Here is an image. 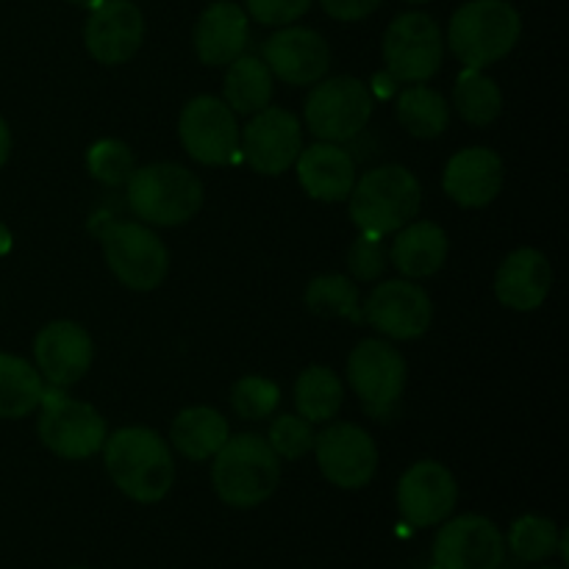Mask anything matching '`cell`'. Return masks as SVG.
<instances>
[{"mask_svg": "<svg viewBox=\"0 0 569 569\" xmlns=\"http://www.w3.org/2000/svg\"><path fill=\"white\" fill-rule=\"evenodd\" d=\"M103 461L111 483L133 503H159L176 481L170 445L153 428L131 426L106 437Z\"/></svg>", "mask_w": 569, "mask_h": 569, "instance_id": "1", "label": "cell"}, {"mask_svg": "<svg viewBox=\"0 0 569 569\" xmlns=\"http://www.w3.org/2000/svg\"><path fill=\"white\" fill-rule=\"evenodd\" d=\"M281 483V459L259 433H237L217 450L211 487L231 509H256L276 495Z\"/></svg>", "mask_w": 569, "mask_h": 569, "instance_id": "2", "label": "cell"}, {"mask_svg": "<svg viewBox=\"0 0 569 569\" xmlns=\"http://www.w3.org/2000/svg\"><path fill=\"white\" fill-rule=\"evenodd\" d=\"M522 17L509 0H467L456 9L448 26V48L472 70L503 61L517 48Z\"/></svg>", "mask_w": 569, "mask_h": 569, "instance_id": "3", "label": "cell"}, {"mask_svg": "<svg viewBox=\"0 0 569 569\" xmlns=\"http://www.w3.org/2000/svg\"><path fill=\"white\" fill-rule=\"evenodd\" d=\"M348 200L350 220L361 233L389 237L420 214L422 187L409 167L381 164L353 183Z\"/></svg>", "mask_w": 569, "mask_h": 569, "instance_id": "4", "label": "cell"}, {"mask_svg": "<svg viewBox=\"0 0 569 569\" xmlns=\"http://www.w3.org/2000/svg\"><path fill=\"white\" fill-rule=\"evenodd\" d=\"M128 206L144 226L176 228L192 220L203 206V181L176 161H156L128 178Z\"/></svg>", "mask_w": 569, "mask_h": 569, "instance_id": "5", "label": "cell"}, {"mask_svg": "<svg viewBox=\"0 0 569 569\" xmlns=\"http://www.w3.org/2000/svg\"><path fill=\"white\" fill-rule=\"evenodd\" d=\"M37 433L44 448L67 461H83L100 453L109 437L103 415L92 403L70 398L64 389H44L39 403Z\"/></svg>", "mask_w": 569, "mask_h": 569, "instance_id": "6", "label": "cell"}, {"mask_svg": "<svg viewBox=\"0 0 569 569\" xmlns=\"http://www.w3.org/2000/svg\"><path fill=\"white\" fill-rule=\"evenodd\" d=\"M376 111V98L361 78L337 76L315 83L303 106L306 128L320 142H350L359 137Z\"/></svg>", "mask_w": 569, "mask_h": 569, "instance_id": "7", "label": "cell"}, {"mask_svg": "<svg viewBox=\"0 0 569 569\" xmlns=\"http://www.w3.org/2000/svg\"><path fill=\"white\" fill-rule=\"evenodd\" d=\"M111 276L133 292H153L170 272V250L144 222H111L100 233Z\"/></svg>", "mask_w": 569, "mask_h": 569, "instance_id": "8", "label": "cell"}, {"mask_svg": "<svg viewBox=\"0 0 569 569\" xmlns=\"http://www.w3.org/2000/svg\"><path fill=\"white\" fill-rule=\"evenodd\" d=\"M409 381V365L395 345L383 339H365L348 356V383L365 411L389 420L398 411Z\"/></svg>", "mask_w": 569, "mask_h": 569, "instance_id": "9", "label": "cell"}, {"mask_svg": "<svg viewBox=\"0 0 569 569\" xmlns=\"http://www.w3.org/2000/svg\"><path fill=\"white\" fill-rule=\"evenodd\" d=\"M445 59V37L439 22L426 11H403L383 33V64L395 81L426 83Z\"/></svg>", "mask_w": 569, "mask_h": 569, "instance_id": "10", "label": "cell"}, {"mask_svg": "<svg viewBox=\"0 0 569 569\" xmlns=\"http://www.w3.org/2000/svg\"><path fill=\"white\" fill-rule=\"evenodd\" d=\"M178 137L198 164L226 167L239 159L237 114L214 94H198L183 106L178 117Z\"/></svg>", "mask_w": 569, "mask_h": 569, "instance_id": "11", "label": "cell"}, {"mask_svg": "<svg viewBox=\"0 0 569 569\" xmlns=\"http://www.w3.org/2000/svg\"><path fill=\"white\" fill-rule=\"evenodd\" d=\"M303 150V128L287 109L267 106L250 114L248 126L239 131V156L261 176H281L295 167Z\"/></svg>", "mask_w": 569, "mask_h": 569, "instance_id": "12", "label": "cell"}, {"mask_svg": "<svg viewBox=\"0 0 569 569\" xmlns=\"http://www.w3.org/2000/svg\"><path fill=\"white\" fill-rule=\"evenodd\" d=\"M317 467L339 489H361L376 478V439L356 422H333L315 437Z\"/></svg>", "mask_w": 569, "mask_h": 569, "instance_id": "13", "label": "cell"}, {"mask_svg": "<svg viewBox=\"0 0 569 569\" xmlns=\"http://www.w3.org/2000/svg\"><path fill=\"white\" fill-rule=\"evenodd\" d=\"M361 311H365V320L381 337L395 339V342L420 339L433 322L431 298L420 283L409 281V278L378 283L367 303L361 306Z\"/></svg>", "mask_w": 569, "mask_h": 569, "instance_id": "14", "label": "cell"}, {"mask_svg": "<svg viewBox=\"0 0 569 569\" xmlns=\"http://www.w3.org/2000/svg\"><path fill=\"white\" fill-rule=\"evenodd\" d=\"M506 539L489 517L461 515L445 520L433 539V561L439 569H500Z\"/></svg>", "mask_w": 569, "mask_h": 569, "instance_id": "15", "label": "cell"}, {"mask_svg": "<svg viewBox=\"0 0 569 569\" xmlns=\"http://www.w3.org/2000/svg\"><path fill=\"white\" fill-rule=\"evenodd\" d=\"M459 503V483L442 461L422 459L398 481L400 517L411 528L442 526Z\"/></svg>", "mask_w": 569, "mask_h": 569, "instance_id": "16", "label": "cell"}, {"mask_svg": "<svg viewBox=\"0 0 569 569\" xmlns=\"http://www.w3.org/2000/svg\"><path fill=\"white\" fill-rule=\"evenodd\" d=\"M144 39L142 9L131 0H100L89 9L83 42L89 56L106 67L131 61Z\"/></svg>", "mask_w": 569, "mask_h": 569, "instance_id": "17", "label": "cell"}, {"mask_svg": "<svg viewBox=\"0 0 569 569\" xmlns=\"http://www.w3.org/2000/svg\"><path fill=\"white\" fill-rule=\"evenodd\" d=\"M272 78L292 87H315L331 67V48L326 39L306 26H283L264 42L261 53Z\"/></svg>", "mask_w": 569, "mask_h": 569, "instance_id": "18", "label": "cell"}, {"mask_svg": "<svg viewBox=\"0 0 569 569\" xmlns=\"http://www.w3.org/2000/svg\"><path fill=\"white\" fill-rule=\"evenodd\" d=\"M33 359L50 387H76L94 361V342L81 322H48L33 339Z\"/></svg>", "mask_w": 569, "mask_h": 569, "instance_id": "19", "label": "cell"}, {"mask_svg": "<svg viewBox=\"0 0 569 569\" xmlns=\"http://www.w3.org/2000/svg\"><path fill=\"white\" fill-rule=\"evenodd\" d=\"M506 181L503 159L492 148H465L445 164L442 189L461 209H483Z\"/></svg>", "mask_w": 569, "mask_h": 569, "instance_id": "20", "label": "cell"}, {"mask_svg": "<svg viewBox=\"0 0 569 569\" xmlns=\"http://www.w3.org/2000/svg\"><path fill=\"white\" fill-rule=\"evenodd\" d=\"M553 289V267L537 248H517L495 272V298L511 311H537Z\"/></svg>", "mask_w": 569, "mask_h": 569, "instance_id": "21", "label": "cell"}, {"mask_svg": "<svg viewBox=\"0 0 569 569\" xmlns=\"http://www.w3.org/2000/svg\"><path fill=\"white\" fill-rule=\"evenodd\" d=\"M248 39V11L231 0H217V3L206 6V11L194 22L192 44L206 67H228L244 53Z\"/></svg>", "mask_w": 569, "mask_h": 569, "instance_id": "22", "label": "cell"}, {"mask_svg": "<svg viewBox=\"0 0 569 569\" xmlns=\"http://www.w3.org/2000/svg\"><path fill=\"white\" fill-rule=\"evenodd\" d=\"M295 170L306 194L322 203H342L353 192L356 161L337 142H317L303 148L295 161Z\"/></svg>", "mask_w": 569, "mask_h": 569, "instance_id": "23", "label": "cell"}, {"mask_svg": "<svg viewBox=\"0 0 569 569\" xmlns=\"http://www.w3.org/2000/svg\"><path fill=\"white\" fill-rule=\"evenodd\" d=\"M448 233L442 226L431 220H411L409 226L395 233V242L389 248V261L403 272L409 281L417 278H431L448 261Z\"/></svg>", "mask_w": 569, "mask_h": 569, "instance_id": "24", "label": "cell"}, {"mask_svg": "<svg viewBox=\"0 0 569 569\" xmlns=\"http://www.w3.org/2000/svg\"><path fill=\"white\" fill-rule=\"evenodd\" d=\"M231 428L228 420L217 409L209 406H192L183 409L170 426V442L183 459L209 461L214 459L217 450L228 442Z\"/></svg>", "mask_w": 569, "mask_h": 569, "instance_id": "25", "label": "cell"}, {"mask_svg": "<svg viewBox=\"0 0 569 569\" xmlns=\"http://www.w3.org/2000/svg\"><path fill=\"white\" fill-rule=\"evenodd\" d=\"M42 372L20 356L0 353V420H22L33 415L44 398Z\"/></svg>", "mask_w": 569, "mask_h": 569, "instance_id": "26", "label": "cell"}, {"mask_svg": "<svg viewBox=\"0 0 569 569\" xmlns=\"http://www.w3.org/2000/svg\"><path fill=\"white\" fill-rule=\"evenodd\" d=\"M226 106L233 114H256L267 109L272 100V72L259 56H239L228 64L226 83H222Z\"/></svg>", "mask_w": 569, "mask_h": 569, "instance_id": "27", "label": "cell"}, {"mask_svg": "<svg viewBox=\"0 0 569 569\" xmlns=\"http://www.w3.org/2000/svg\"><path fill=\"white\" fill-rule=\"evenodd\" d=\"M345 383L331 367L311 365L295 381V406L303 420L311 426L317 422H331L342 411Z\"/></svg>", "mask_w": 569, "mask_h": 569, "instance_id": "28", "label": "cell"}, {"mask_svg": "<svg viewBox=\"0 0 569 569\" xmlns=\"http://www.w3.org/2000/svg\"><path fill=\"white\" fill-rule=\"evenodd\" d=\"M398 120L417 139H437L450 126V106L437 89L411 83L398 98Z\"/></svg>", "mask_w": 569, "mask_h": 569, "instance_id": "29", "label": "cell"}, {"mask_svg": "<svg viewBox=\"0 0 569 569\" xmlns=\"http://www.w3.org/2000/svg\"><path fill=\"white\" fill-rule=\"evenodd\" d=\"M453 106L465 122L476 128L492 126L503 111V92L483 70L465 67L453 83Z\"/></svg>", "mask_w": 569, "mask_h": 569, "instance_id": "30", "label": "cell"}, {"mask_svg": "<svg viewBox=\"0 0 569 569\" xmlns=\"http://www.w3.org/2000/svg\"><path fill=\"white\" fill-rule=\"evenodd\" d=\"M303 300L306 306H309L311 315L326 317V320L365 322L359 287H356L348 276H339V272L311 278L309 287H306Z\"/></svg>", "mask_w": 569, "mask_h": 569, "instance_id": "31", "label": "cell"}, {"mask_svg": "<svg viewBox=\"0 0 569 569\" xmlns=\"http://www.w3.org/2000/svg\"><path fill=\"white\" fill-rule=\"evenodd\" d=\"M559 526L548 517L539 515H526L517 517L511 522V531L506 545L511 548V553L520 561H528V565H537V561L550 559V556L559 550Z\"/></svg>", "mask_w": 569, "mask_h": 569, "instance_id": "32", "label": "cell"}, {"mask_svg": "<svg viewBox=\"0 0 569 569\" xmlns=\"http://www.w3.org/2000/svg\"><path fill=\"white\" fill-rule=\"evenodd\" d=\"M87 170L103 187H126L128 178L137 170L133 150L120 139H98L87 153Z\"/></svg>", "mask_w": 569, "mask_h": 569, "instance_id": "33", "label": "cell"}, {"mask_svg": "<svg viewBox=\"0 0 569 569\" xmlns=\"http://www.w3.org/2000/svg\"><path fill=\"white\" fill-rule=\"evenodd\" d=\"M281 403V389L276 381L261 376H244L233 383L231 406L242 420H267Z\"/></svg>", "mask_w": 569, "mask_h": 569, "instance_id": "34", "label": "cell"}, {"mask_svg": "<svg viewBox=\"0 0 569 569\" xmlns=\"http://www.w3.org/2000/svg\"><path fill=\"white\" fill-rule=\"evenodd\" d=\"M315 426L303 420L300 415H281L272 420L270 433H267V445L276 450L278 459L298 461L315 448Z\"/></svg>", "mask_w": 569, "mask_h": 569, "instance_id": "35", "label": "cell"}, {"mask_svg": "<svg viewBox=\"0 0 569 569\" xmlns=\"http://www.w3.org/2000/svg\"><path fill=\"white\" fill-rule=\"evenodd\" d=\"M389 267V248L383 237H372V233H361L353 239L348 250V270L356 281L370 283L387 272Z\"/></svg>", "mask_w": 569, "mask_h": 569, "instance_id": "36", "label": "cell"}, {"mask_svg": "<svg viewBox=\"0 0 569 569\" xmlns=\"http://www.w3.org/2000/svg\"><path fill=\"white\" fill-rule=\"evenodd\" d=\"M315 0H244L248 6V14L253 17L261 26H292L298 22L306 11L311 9Z\"/></svg>", "mask_w": 569, "mask_h": 569, "instance_id": "37", "label": "cell"}, {"mask_svg": "<svg viewBox=\"0 0 569 569\" xmlns=\"http://www.w3.org/2000/svg\"><path fill=\"white\" fill-rule=\"evenodd\" d=\"M328 17L339 22H359L370 17L383 0H320Z\"/></svg>", "mask_w": 569, "mask_h": 569, "instance_id": "38", "label": "cell"}, {"mask_svg": "<svg viewBox=\"0 0 569 569\" xmlns=\"http://www.w3.org/2000/svg\"><path fill=\"white\" fill-rule=\"evenodd\" d=\"M395 87H398V81H395V78L389 76L387 70H383V72H378L376 78H372L370 94H372V98L387 100V98H392V94H395Z\"/></svg>", "mask_w": 569, "mask_h": 569, "instance_id": "39", "label": "cell"}, {"mask_svg": "<svg viewBox=\"0 0 569 569\" xmlns=\"http://www.w3.org/2000/svg\"><path fill=\"white\" fill-rule=\"evenodd\" d=\"M9 156H11V131L9 126H6L3 117H0V167L9 161Z\"/></svg>", "mask_w": 569, "mask_h": 569, "instance_id": "40", "label": "cell"}, {"mask_svg": "<svg viewBox=\"0 0 569 569\" xmlns=\"http://www.w3.org/2000/svg\"><path fill=\"white\" fill-rule=\"evenodd\" d=\"M11 244H14V237H11L9 226H3V222H0V256L9 253Z\"/></svg>", "mask_w": 569, "mask_h": 569, "instance_id": "41", "label": "cell"}, {"mask_svg": "<svg viewBox=\"0 0 569 569\" xmlns=\"http://www.w3.org/2000/svg\"><path fill=\"white\" fill-rule=\"evenodd\" d=\"M67 3L81 6V9H92V6H94V3H100V0H67Z\"/></svg>", "mask_w": 569, "mask_h": 569, "instance_id": "42", "label": "cell"}, {"mask_svg": "<svg viewBox=\"0 0 569 569\" xmlns=\"http://www.w3.org/2000/svg\"><path fill=\"white\" fill-rule=\"evenodd\" d=\"M406 3H428V0H406Z\"/></svg>", "mask_w": 569, "mask_h": 569, "instance_id": "43", "label": "cell"}, {"mask_svg": "<svg viewBox=\"0 0 569 569\" xmlns=\"http://www.w3.org/2000/svg\"><path fill=\"white\" fill-rule=\"evenodd\" d=\"M545 569H565V567H545Z\"/></svg>", "mask_w": 569, "mask_h": 569, "instance_id": "44", "label": "cell"}, {"mask_svg": "<svg viewBox=\"0 0 569 569\" xmlns=\"http://www.w3.org/2000/svg\"><path fill=\"white\" fill-rule=\"evenodd\" d=\"M72 569H87V567H72Z\"/></svg>", "mask_w": 569, "mask_h": 569, "instance_id": "45", "label": "cell"}, {"mask_svg": "<svg viewBox=\"0 0 569 569\" xmlns=\"http://www.w3.org/2000/svg\"><path fill=\"white\" fill-rule=\"evenodd\" d=\"M437 569H439V567H437Z\"/></svg>", "mask_w": 569, "mask_h": 569, "instance_id": "46", "label": "cell"}]
</instances>
